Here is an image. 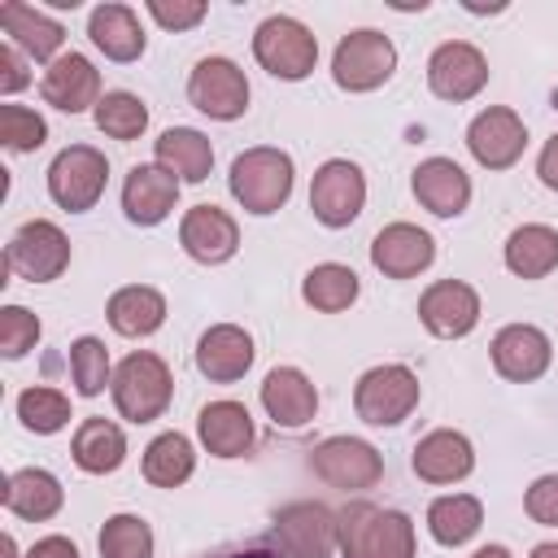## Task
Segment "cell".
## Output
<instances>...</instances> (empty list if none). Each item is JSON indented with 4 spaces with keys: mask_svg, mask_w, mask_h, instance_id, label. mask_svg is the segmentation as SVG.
Wrapping results in <instances>:
<instances>
[{
    "mask_svg": "<svg viewBox=\"0 0 558 558\" xmlns=\"http://www.w3.org/2000/svg\"><path fill=\"white\" fill-rule=\"evenodd\" d=\"M340 514L336 558H414V523L375 501H349Z\"/></svg>",
    "mask_w": 558,
    "mask_h": 558,
    "instance_id": "1",
    "label": "cell"
},
{
    "mask_svg": "<svg viewBox=\"0 0 558 558\" xmlns=\"http://www.w3.org/2000/svg\"><path fill=\"white\" fill-rule=\"evenodd\" d=\"M292 183H296V166L283 148H270V144H257V148H244L235 161H231V174H227V187L235 196V205L244 214H279L292 196Z\"/></svg>",
    "mask_w": 558,
    "mask_h": 558,
    "instance_id": "2",
    "label": "cell"
},
{
    "mask_svg": "<svg viewBox=\"0 0 558 558\" xmlns=\"http://www.w3.org/2000/svg\"><path fill=\"white\" fill-rule=\"evenodd\" d=\"M109 392H113V405L126 423H153L166 414V405L174 397V375H170L166 357L135 349L113 366Z\"/></svg>",
    "mask_w": 558,
    "mask_h": 558,
    "instance_id": "3",
    "label": "cell"
},
{
    "mask_svg": "<svg viewBox=\"0 0 558 558\" xmlns=\"http://www.w3.org/2000/svg\"><path fill=\"white\" fill-rule=\"evenodd\" d=\"M253 57L270 78L283 83H301L314 65H318V35L288 13H270L257 31H253Z\"/></svg>",
    "mask_w": 558,
    "mask_h": 558,
    "instance_id": "4",
    "label": "cell"
},
{
    "mask_svg": "<svg viewBox=\"0 0 558 558\" xmlns=\"http://www.w3.org/2000/svg\"><path fill=\"white\" fill-rule=\"evenodd\" d=\"M423 388H418V375L401 362H384V366H371L362 371V379L353 384V410L362 423L371 427H397L414 414Z\"/></svg>",
    "mask_w": 558,
    "mask_h": 558,
    "instance_id": "5",
    "label": "cell"
},
{
    "mask_svg": "<svg viewBox=\"0 0 558 558\" xmlns=\"http://www.w3.org/2000/svg\"><path fill=\"white\" fill-rule=\"evenodd\" d=\"M397 70V44L384 31H349L331 52V78L340 92H375Z\"/></svg>",
    "mask_w": 558,
    "mask_h": 558,
    "instance_id": "6",
    "label": "cell"
},
{
    "mask_svg": "<svg viewBox=\"0 0 558 558\" xmlns=\"http://www.w3.org/2000/svg\"><path fill=\"white\" fill-rule=\"evenodd\" d=\"M105 183H109V161L92 144H70L48 166V196L70 214H87L105 196Z\"/></svg>",
    "mask_w": 558,
    "mask_h": 558,
    "instance_id": "7",
    "label": "cell"
},
{
    "mask_svg": "<svg viewBox=\"0 0 558 558\" xmlns=\"http://www.w3.org/2000/svg\"><path fill=\"white\" fill-rule=\"evenodd\" d=\"M275 545L283 558H336L340 514L323 501H288L275 514Z\"/></svg>",
    "mask_w": 558,
    "mask_h": 558,
    "instance_id": "8",
    "label": "cell"
},
{
    "mask_svg": "<svg viewBox=\"0 0 558 558\" xmlns=\"http://www.w3.org/2000/svg\"><path fill=\"white\" fill-rule=\"evenodd\" d=\"M4 266L26 283H52L70 266V240H65V231L57 222L31 218V222H22L13 231L9 248H4Z\"/></svg>",
    "mask_w": 558,
    "mask_h": 558,
    "instance_id": "9",
    "label": "cell"
},
{
    "mask_svg": "<svg viewBox=\"0 0 558 558\" xmlns=\"http://www.w3.org/2000/svg\"><path fill=\"white\" fill-rule=\"evenodd\" d=\"M310 471L331 488L362 493L384 480V453L362 436H327L323 445H314Z\"/></svg>",
    "mask_w": 558,
    "mask_h": 558,
    "instance_id": "10",
    "label": "cell"
},
{
    "mask_svg": "<svg viewBox=\"0 0 558 558\" xmlns=\"http://www.w3.org/2000/svg\"><path fill=\"white\" fill-rule=\"evenodd\" d=\"M187 100L214 122H235L248 113V78L231 57H201L187 74Z\"/></svg>",
    "mask_w": 558,
    "mask_h": 558,
    "instance_id": "11",
    "label": "cell"
},
{
    "mask_svg": "<svg viewBox=\"0 0 558 558\" xmlns=\"http://www.w3.org/2000/svg\"><path fill=\"white\" fill-rule=\"evenodd\" d=\"M366 205V174L357 161L349 157H331L314 170V183H310V209L323 227L340 231L349 227Z\"/></svg>",
    "mask_w": 558,
    "mask_h": 558,
    "instance_id": "12",
    "label": "cell"
},
{
    "mask_svg": "<svg viewBox=\"0 0 558 558\" xmlns=\"http://www.w3.org/2000/svg\"><path fill=\"white\" fill-rule=\"evenodd\" d=\"M484 83H488V57L466 39H445L427 57V87L436 100L462 105V100L480 96Z\"/></svg>",
    "mask_w": 558,
    "mask_h": 558,
    "instance_id": "13",
    "label": "cell"
},
{
    "mask_svg": "<svg viewBox=\"0 0 558 558\" xmlns=\"http://www.w3.org/2000/svg\"><path fill=\"white\" fill-rule=\"evenodd\" d=\"M466 148H471V157H475L484 170H510V166L523 157V148H527V126H523V118H519L514 109L488 105V109H480V113L471 118V126H466Z\"/></svg>",
    "mask_w": 558,
    "mask_h": 558,
    "instance_id": "14",
    "label": "cell"
},
{
    "mask_svg": "<svg viewBox=\"0 0 558 558\" xmlns=\"http://www.w3.org/2000/svg\"><path fill=\"white\" fill-rule=\"evenodd\" d=\"M418 323L436 340H462L480 327V292L462 279H436L418 296Z\"/></svg>",
    "mask_w": 558,
    "mask_h": 558,
    "instance_id": "15",
    "label": "cell"
},
{
    "mask_svg": "<svg viewBox=\"0 0 558 558\" xmlns=\"http://www.w3.org/2000/svg\"><path fill=\"white\" fill-rule=\"evenodd\" d=\"M488 357H493V371L510 384H532L549 371L554 362V344L549 336L536 327V323H506L493 344H488Z\"/></svg>",
    "mask_w": 558,
    "mask_h": 558,
    "instance_id": "16",
    "label": "cell"
},
{
    "mask_svg": "<svg viewBox=\"0 0 558 558\" xmlns=\"http://www.w3.org/2000/svg\"><path fill=\"white\" fill-rule=\"evenodd\" d=\"M179 244L192 262L201 266H222L235 257L240 248V227L227 209L218 205H192L183 218H179Z\"/></svg>",
    "mask_w": 558,
    "mask_h": 558,
    "instance_id": "17",
    "label": "cell"
},
{
    "mask_svg": "<svg viewBox=\"0 0 558 558\" xmlns=\"http://www.w3.org/2000/svg\"><path fill=\"white\" fill-rule=\"evenodd\" d=\"M257 397H262L266 418L275 427H283V432H296V427L314 423V414H318V388H314V379L301 366H275V371H266Z\"/></svg>",
    "mask_w": 558,
    "mask_h": 558,
    "instance_id": "18",
    "label": "cell"
},
{
    "mask_svg": "<svg viewBox=\"0 0 558 558\" xmlns=\"http://www.w3.org/2000/svg\"><path fill=\"white\" fill-rule=\"evenodd\" d=\"M436 262V240L414 222H388L371 240V266L384 279H414Z\"/></svg>",
    "mask_w": 558,
    "mask_h": 558,
    "instance_id": "19",
    "label": "cell"
},
{
    "mask_svg": "<svg viewBox=\"0 0 558 558\" xmlns=\"http://www.w3.org/2000/svg\"><path fill=\"white\" fill-rule=\"evenodd\" d=\"M39 96L44 105L61 109V113H83V109H96L100 105V70L83 57V52H61L44 78H39Z\"/></svg>",
    "mask_w": 558,
    "mask_h": 558,
    "instance_id": "20",
    "label": "cell"
},
{
    "mask_svg": "<svg viewBox=\"0 0 558 558\" xmlns=\"http://www.w3.org/2000/svg\"><path fill=\"white\" fill-rule=\"evenodd\" d=\"M414 201L436 218H458L471 205V174L453 157H427L410 174Z\"/></svg>",
    "mask_w": 558,
    "mask_h": 558,
    "instance_id": "21",
    "label": "cell"
},
{
    "mask_svg": "<svg viewBox=\"0 0 558 558\" xmlns=\"http://www.w3.org/2000/svg\"><path fill=\"white\" fill-rule=\"evenodd\" d=\"M253 336L235 323H214L201 331L196 340V371L209 379V384H235L248 375L253 366Z\"/></svg>",
    "mask_w": 558,
    "mask_h": 558,
    "instance_id": "22",
    "label": "cell"
},
{
    "mask_svg": "<svg viewBox=\"0 0 558 558\" xmlns=\"http://www.w3.org/2000/svg\"><path fill=\"white\" fill-rule=\"evenodd\" d=\"M179 179L170 170H161L157 161L148 166H131L126 183H122V214L135 227H157L170 218V209L179 205Z\"/></svg>",
    "mask_w": 558,
    "mask_h": 558,
    "instance_id": "23",
    "label": "cell"
},
{
    "mask_svg": "<svg viewBox=\"0 0 558 558\" xmlns=\"http://www.w3.org/2000/svg\"><path fill=\"white\" fill-rule=\"evenodd\" d=\"M410 466L423 484H458L475 471V445L453 427H436L414 445Z\"/></svg>",
    "mask_w": 558,
    "mask_h": 558,
    "instance_id": "24",
    "label": "cell"
},
{
    "mask_svg": "<svg viewBox=\"0 0 558 558\" xmlns=\"http://www.w3.org/2000/svg\"><path fill=\"white\" fill-rule=\"evenodd\" d=\"M196 436H201L205 453H214V458H244V453L257 445V427H253L248 405H240V401H231V397L201 405V414H196Z\"/></svg>",
    "mask_w": 558,
    "mask_h": 558,
    "instance_id": "25",
    "label": "cell"
},
{
    "mask_svg": "<svg viewBox=\"0 0 558 558\" xmlns=\"http://www.w3.org/2000/svg\"><path fill=\"white\" fill-rule=\"evenodd\" d=\"M0 26L9 35V44L17 52H26L31 61H44L52 65L61 57V44H65V26L57 17H48L44 9L35 4H22V0H9L0 4Z\"/></svg>",
    "mask_w": 558,
    "mask_h": 558,
    "instance_id": "26",
    "label": "cell"
},
{
    "mask_svg": "<svg viewBox=\"0 0 558 558\" xmlns=\"http://www.w3.org/2000/svg\"><path fill=\"white\" fill-rule=\"evenodd\" d=\"M4 510L13 519H26V523H44L52 519L61 506H65V488L52 471L44 466H22V471H9L4 480Z\"/></svg>",
    "mask_w": 558,
    "mask_h": 558,
    "instance_id": "27",
    "label": "cell"
},
{
    "mask_svg": "<svg viewBox=\"0 0 558 558\" xmlns=\"http://www.w3.org/2000/svg\"><path fill=\"white\" fill-rule=\"evenodd\" d=\"M87 35H92V44H96L109 61H118V65L140 61V57H144V44H148L140 17H135V9H131V4H118V0L96 4V9L87 13Z\"/></svg>",
    "mask_w": 558,
    "mask_h": 558,
    "instance_id": "28",
    "label": "cell"
},
{
    "mask_svg": "<svg viewBox=\"0 0 558 558\" xmlns=\"http://www.w3.org/2000/svg\"><path fill=\"white\" fill-rule=\"evenodd\" d=\"M153 157L179 183H205L209 170H214V144L196 126H170V131H161L153 140Z\"/></svg>",
    "mask_w": 558,
    "mask_h": 558,
    "instance_id": "29",
    "label": "cell"
},
{
    "mask_svg": "<svg viewBox=\"0 0 558 558\" xmlns=\"http://www.w3.org/2000/svg\"><path fill=\"white\" fill-rule=\"evenodd\" d=\"M70 458L87 475H109L126 462V432L113 418H83L70 440Z\"/></svg>",
    "mask_w": 558,
    "mask_h": 558,
    "instance_id": "30",
    "label": "cell"
},
{
    "mask_svg": "<svg viewBox=\"0 0 558 558\" xmlns=\"http://www.w3.org/2000/svg\"><path fill=\"white\" fill-rule=\"evenodd\" d=\"M501 262L519 279H545L558 270V231L549 222H523L510 231Z\"/></svg>",
    "mask_w": 558,
    "mask_h": 558,
    "instance_id": "31",
    "label": "cell"
},
{
    "mask_svg": "<svg viewBox=\"0 0 558 558\" xmlns=\"http://www.w3.org/2000/svg\"><path fill=\"white\" fill-rule=\"evenodd\" d=\"M105 318H109V327L118 336H131V340L153 336L166 323V296L157 288H148V283H126V288H118L109 296Z\"/></svg>",
    "mask_w": 558,
    "mask_h": 558,
    "instance_id": "32",
    "label": "cell"
},
{
    "mask_svg": "<svg viewBox=\"0 0 558 558\" xmlns=\"http://www.w3.org/2000/svg\"><path fill=\"white\" fill-rule=\"evenodd\" d=\"M480 527H484V506H480V497H471V493H445V497H436V501L427 506V532H432V541L445 545V549L466 545Z\"/></svg>",
    "mask_w": 558,
    "mask_h": 558,
    "instance_id": "33",
    "label": "cell"
},
{
    "mask_svg": "<svg viewBox=\"0 0 558 558\" xmlns=\"http://www.w3.org/2000/svg\"><path fill=\"white\" fill-rule=\"evenodd\" d=\"M357 292H362V283H357L353 266H344V262H318V266H310L305 279H301V301H305L310 310H318V314H340V310H349V305L357 301Z\"/></svg>",
    "mask_w": 558,
    "mask_h": 558,
    "instance_id": "34",
    "label": "cell"
},
{
    "mask_svg": "<svg viewBox=\"0 0 558 558\" xmlns=\"http://www.w3.org/2000/svg\"><path fill=\"white\" fill-rule=\"evenodd\" d=\"M140 466H144V480L153 488H179L196 471V449H192V440L183 432H161V436L148 440Z\"/></svg>",
    "mask_w": 558,
    "mask_h": 558,
    "instance_id": "35",
    "label": "cell"
},
{
    "mask_svg": "<svg viewBox=\"0 0 558 558\" xmlns=\"http://www.w3.org/2000/svg\"><path fill=\"white\" fill-rule=\"evenodd\" d=\"M92 118H96V126H100L109 140L131 144V140H140L144 126H148V105H144L135 92H105L100 105L92 109Z\"/></svg>",
    "mask_w": 558,
    "mask_h": 558,
    "instance_id": "36",
    "label": "cell"
},
{
    "mask_svg": "<svg viewBox=\"0 0 558 558\" xmlns=\"http://www.w3.org/2000/svg\"><path fill=\"white\" fill-rule=\"evenodd\" d=\"M70 379L78 397H100L113 384V362L100 336H78L70 344Z\"/></svg>",
    "mask_w": 558,
    "mask_h": 558,
    "instance_id": "37",
    "label": "cell"
},
{
    "mask_svg": "<svg viewBox=\"0 0 558 558\" xmlns=\"http://www.w3.org/2000/svg\"><path fill=\"white\" fill-rule=\"evenodd\" d=\"M17 418L35 436H52V432H61L70 423V397L61 388H48V384L22 388L17 392Z\"/></svg>",
    "mask_w": 558,
    "mask_h": 558,
    "instance_id": "38",
    "label": "cell"
},
{
    "mask_svg": "<svg viewBox=\"0 0 558 558\" xmlns=\"http://www.w3.org/2000/svg\"><path fill=\"white\" fill-rule=\"evenodd\" d=\"M96 545L100 558H153V527L140 514H109Z\"/></svg>",
    "mask_w": 558,
    "mask_h": 558,
    "instance_id": "39",
    "label": "cell"
},
{
    "mask_svg": "<svg viewBox=\"0 0 558 558\" xmlns=\"http://www.w3.org/2000/svg\"><path fill=\"white\" fill-rule=\"evenodd\" d=\"M0 140L9 153H35L48 140V122L26 105H0Z\"/></svg>",
    "mask_w": 558,
    "mask_h": 558,
    "instance_id": "40",
    "label": "cell"
},
{
    "mask_svg": "<svg viewBox=\"0 0 558 558\" xmlns=\"http://www.w3.org/2000/svg\"><path fill=\"white\" fill-rule=\"evenodd\" d=\"M39 318L26 310V305H4L0 310V353L9 357V362H17V357H26L35 344H39Z\"/></svg>",
    "mask_w": 558,
    "mask_h": 558,
    "instance_id": "41",
    "label": "cell"
},
{
    "mask_svg": "<svg viewBox=\"0 0 558 558\" xmlns=\"http://www.w3.org/2000/svg\"><path fill=\"white\" fill-rule=\"evenodd\" d=\"M144 9H148V17H153L157 26H166V31H192V26H201L205 13H209L205 0H148Z\"/></svg>",
    "mask_w": 558,
    "mask_h": 558,
    "instance_id": "42",
    "label": "cell"
},
{
    "mask_svg": "<svg viewBox=\"0 0 558 558\" xmlns=\"http://www.w3.org/2000/svg\"><path fill=\"white\" fill-rule=\"evenodd\" d=\"M523 510L541 527H558V475H541L523 493Z\"/></svg>",
    "mask_w": 558,
    "mask_h": 558,
    "instance_id": "43",
    "label": "cell"
},
{
    "mask_svg": "<svg viewBox=\"0 0 558 558\" xmlns=\"http://www.w3.org/2000/svg\"><path fill=\"white\" fill-rule=\"evenodd\" d=\"M26 61H31L26 52H17L13 44H0V92H4V96L22 92V87L31 83V65H26Z\"/></svg>",
    "mask_w": 558,
    "mask_h": 558,
    "instance_id": "44",
    "label": "cell"
},
{
    "mask_svg": "<svg viewBox=\"0 0 558 558\" xmlns=\"http://www.w3.org/2000/svg\"><path fill=\"white\" fill-rule=\"evenodd\" d=\"M22 558H78V545L70 536H57L52 532V536H39Z\"/></svg>",
    "mask_w": 558,
    "mask_h": 558,
    "instance_id": "45",
    "label": "cell"
},
{
    "mask_svg": "<svg viewBox=\"0 0 558 558\" xmlns=\"http://www.w3.org/2000/svg\"><path fill=\"white\" fill-rule=\"evenodd\" d=\"M536 174H541V183H545L549 192H558V135L545 140V148H541V157H536Z\"/></svg>",
    "mask_w": 558,
    "mask_h": 558,
    "instance_id": "46",
    "label": "cell"
},
{
    "mask_svg": "<svg viewBox=\"0 0 558 558\" xmlns=\"http://www.w3.org/2000/svg\"><path fill=\"white\" fill-rule=\"evenodd\" d=\"M471 558H510V549L506 545H480Z\"/></svg>",
    "mask_w": 558,
    "mask_h": 558,
    "instance_id": "47",
    "label": "cell"
},
{
    "mask_svg": "<svg viewBox=\"0 0 558 558\" xmlns=\"http://www.w3.org/2000/svg\"><path fill=\"white\" fill-rule=\"evenodd\" d=\"M532 558H558V541H541V545L532 549Z\"/></svg>",
    "mask_w": 558,
    "mask_h": 558,
    "instance_id": "48",
    "label": "cell"
},
{
    "mask_svg": "<svg viewBox=\"0 0 558 558\" xmlns=\"http://www.w3.org/2000/svg\"><path fill=\"white\" fill-rule=\"evenodd\" d=\"M227 558H283L279 549H244V554H227Z\"/></svg>",
    "mask_w": 558,
    "mask_h": 558,
    "instance_id": "49",
    "label": "cell"
},
{
    "mask_svg": "<svg viewBox=\"0 0 558 558\" xmlns=\"http://www.w3.org/2000/svg\"><path fill=\"white\" fill-rule=\"evenodd\" d=\"M4 558H22V549H17V541H13V536H4Z\"/></svg>",
    "mask_w": 558,
    "mask_h": 558,
    "instance_id": "50",
    "label": "cell"
}]
</instances>
